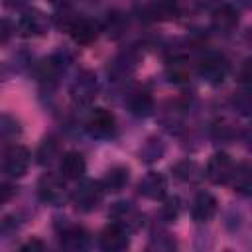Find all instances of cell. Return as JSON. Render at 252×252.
I'll return each instance as SVG.
<instances>
[{"label":"cell","instance_id":"obj_18","mask_svg":"<svg viewBox=\"0 0 252 252\" xmlns=\"http://www.w3.org/2000/svg\"><path fill=\"white\" fill-rule=\"evenodd\" d=\"M85 169H87V163L79 152H67L61 158L59 171L65 179H81L85 175Z\"/></svg>","mask_w":252,"mask_h":252},{"label":"cell","instance_id":"obj_17","mask_svg":"<svg viewBox=\"0 0 252 252\" xmlns=\"http://www.w3.org/2000/svg\"><path fill=\"white\" fill-rule=\"evenodd\" d=\"M59 240L61 246H65L67 250H83L89 244V236L81 226L63 222V226L59 228Z\"/></svg>","mask_w":252,"mask_h":252},{"label":"cell","instance_id":"obj_20","mask_svg":"<svg viewBox=\"0 0 252 252\" xmlns=\"http://www.w3.org/2000/svg\"><path fill=\"white\" fill-rule=\"evenodd\" d=\"M128 181H130V169L122 167V165H116V167L106 171V175L102 179V185H104L106 191L118 193V191H122L128 185Z\"/></svg>","mask_w":252,"mask_h":252},{"label":"cell","instance_id":"obj_2","mask_svg":"<svg viewBox=\"0 0 252 252\" xmlns=\"http://www.w3.org/2000/svg\"><path fill=\"white\" fill-rule=\"evenodd\" d=\"M69 94H71V100L77 106H89L98 94V79H96V75L93 71H89V69L79 71V75L73 79V83L69 87Z\"/></svg>","mask_w":252,"mask_h":252},{"label":"cell","instance_id":"obj_16","mask_svg":"<svg viewBox=\"0 0 252 252\" xmlns=\"http://www.w3.org/2000/svg\"><path fill=\"white\" fill-rule=\"evenodd\" d=\"M136 65H138V55H136L132 49L122 51V53H118V55L112 59V63L108 65V75H110L114 81H120V79L128 77V75H132V71L136 69Z\"/></svg>","mask_w":252,"mask_h":252},{"label":"cell","instance_id":"obj_3","mask_svg":"<svg viewBox=\"0 0 252 252\" xmlns=\"http://www.w3.org/2000/svg\"><path fill=\"white\" fill-rule=\"evenodd\" d=\"M37 195H39L41 203H45V205L59 207L61 203H65L69 193H67V185L63 181V175L45 173L37 181Z\"/></svg>","mask_w":252,"mask_h":252},{"label":"cell","instance_id":"obj_29","mask_svg":"<svg viewBox=\"0 0 252 252\" xmlns=\"http://www.w3.org/2000/svg\"><path fill=\"white\" fill-rule=\"evenodd\" d=\"M234 106L240 110V112H252V93L246 91V93H236L234 94Z\"/></svg>","mask_w":252,"mask_h":252},{"label":"cell","instance_id":"obj_32","mask_svg":"<svg viewBox=\"0 0 252 252\" xmlns=\"http://www.w3.org/2000/svg\"><path fill=\"white\" fill-rule=\"evenodd\" d=\"M20 248H22V250H32V252H33V250H43V248H45V244H43L41 240H35V238H33V240H30V242L22 244Z\"/></svg>","mask_w":252,"mask_h":252},{"label":"cell","instance_id":"obj_8","mask_svg":"<svg viewBox=\"0 0 252 252\" xmlns=\"http://www.w3.org/2000/svg\"><path fill=\"white\" fill-rule=\"evenodd\" d=\"M234 163L230 159L228 154L224 152H217L209 158L207 161V167H205V177L211 181V183H228L232 179V173H234Z\"/></svg>","mask_w":252,"mask_h":252},{"label":"cell","instance_id":"obj_10","mask_svg":"<svg viewBox=\"0 0 252 252\" xmlns=\"http://www.w3.org/2000/svg\"><path fill=\"white\" fill-rule=\"evenodd\" d=\"M65 28L67 32L71 33L73 41L79 43V45H87V43H93L96 37H98V32H100V26L91 20V18H81V16H75V18H69L65 22Z\"/></svg>","mask_w":252,"mask_h":252},{"label":"cell","instance_id":"obj_5","mask_svg":"<svg viewBox=\"0 0 252 252\" xmlns=\"http://www.w3.org/2000/svg\"><path fill=\"white\" fill-rule=\"evenodd\" d=\"M2 167H4V173L8 177H12V179L24 177L28 167H30V152H28V148H24L20 144H10L4 150Z\"/></svg>","mask_w":252,"mask_h":252},{"label":"cell","instance_id":"obj_14","mask_svg":"<svg viewBox=\"0 0 252 252\" xmlns=\"http://www.w3.org/2000/svg\"><path fill=\"white\" fill-rule=\"evenodd\" d=\"M65 67H67L65 55H63V53H53V55L45 57V59L39 63V67H37V77H39L41 81H45V83H55V81L61 77V73L65 71Z\"/></svg>","mask_w":252,"mask_h":252},{"label":"cell","instance_id":"obj_11","mask_svg":"<svg viewBox=\"0 0 252 252\" xmlns=\"http://www.w3.org/2000/svg\"><path fill=\"white\" fill-rule=\"evenodd\" d=\"M128 230H124L122 226H118L116 222H110L108 226L102 228V232L98 234V244L102 250L108 252H120L124 248H128L130 238H128Z\"/></svg>","mask_w":252,"mask_h":252},{"label":"cell","instance_id":"obj_30","mask_svg":"<svg viewBox=\"0 0 252 252\" xmlns=\"http://www.w3.org/2000/svg\"><path fill=\"white\" fill-rule=\"evenodd\" d=\"M179 209H181L179 199L177 197H167L165 199V205H163V217L167 220H175L177 215H179Z\"/></svg>","mask_w":252,"mask_h":252},{"label":"cell","instance_id":"obj_28","mask_svg":"<svg viewBox=\"0 0 252 252\" xmlns=\"http://www.w3.org/2000/svg\"><path fill=\"white\" fill-rule=\"evenodd\" d=\"M167 75H169L171 81H177V83H179V81H185L187 75H189L185 61H181V59H173V61H169V65H167Z\"/></svg>","mask_w":252,"mask_h":252},{"label":"cell","instance_id":"obj_4","mask_svg":"<svg viewBox=\"0 0 252 252\" xmlns=\"http://www.w3.org/2000/svg\"><path fill=\"white\" fill-rule=\"evenodd\" d=\"M230 71V63L224 55L220 53H207L201 61H199V75L205 83L209 85H219L226 79Z\"/></svg>","mask_w":252,"mask_h":252},{"label":"cell","instance_id":"obj_21","mask_svg":"<svg viewBox=\"0 0 252 252\" xmlns=\"http://www.w3.org/2000/svg\"><path fill=\"white\" fill-rule=\"evenodd\" d=\"M148 16L154 20H171L177 16V8L169 0H158L152 6H148Z\"/></svg>","mask_w":252,"mask_h":252},{"label":"cell","instance_id":"obj_1","mask_svg":"<svg viewBox=\"0 0 252 252\" xmlns=\"http://www.w3.org/2000/svg\"><path fill=\"white\" fill-rule=\"evenodd\" d=\"M106 189L102 185V181H94V179H83L79 181V185L73 189L71 193V201L79 211H94L104 197Z\"/></svg>","mask_w":252,"mask_h":252},{"label":"cell","instance_id":"obj_7","mask_svg":"<svg viewBox=\"0 0 252 252\" xmlns=\"http://www.w3.org/2000/svg\"><path fill=\"white\" fill-rule=\"evenodd\" d=\"M85 128L94 138H110L116 130L114 114L106 108H93L85 120Z\"/></svg>","mask_w":252,"mask_h":252},{"label":"cell","instance_id":"obj_31","mask_svg":"<svg viewBox=\"0 0 252 252\" xmlns=\"http://www.w3.org/2000/svg\"><path fill=\"white\" fill-rule=\"evenodd\" d=\"M238 77H240V81H242V83L252 85V59H246V61L242 63Z\"/></svg>","mask_w":252,"mask_h":252},{"label":"cell","instance_id":"obj_26","mask_svg":"<svg viewBox=\"0 0 252 252\" xmlns=\"http://www.w3.org/2000/svg\"><path fill=\"white\" fill-rule=\"evenodd\" d=\"M161 154H163V144H161V140L150 138V140L142 146V150H140V159H144V161H156V159L161 158Z\"/></svg>","mask_w":252,"mask_h":252},{"label":"cell","instance_id":"obj_25","mask_svg":"<svg viewBox=\"0 0 252 252\" xmlns=\"http://www.w3.org/2000/svg\"><path fill=\"white\" fill-rule=\"evenodd\" d=\"M230 183L242 193H252V169L250 167H236Z\"/></svg>","mask_w":252,"mask_h":252},{"label":"cell","instance_id":"obj_22","mask_svg":"<svg viewBox=\"0 0 252 252\" xmlns=\"http://www.w3.org/2000/svg\"><path fill=\"white\" fill-rule=\"evenodd\" d=\"M59 156V144L55 142V138H45L39 148H37V163L41 165H49L55 161V158Z\"/></svg>","mask_w":252,"mask_h":252},{"label":"cell","instance_id":"obj_15","mask_svg":"<svg viewBox=\"0 0 252 252\" xmlns=\"http://www.w3.org/2000/svg\"><path fill=\"white\" fill-rule=\"evenodd\" d=\"M126 106L128 110L138 116V118H146L154 112V98L148 91L144 89H134L128 96H126Z\"/></svg>","mask_w":252,"mask_h":252},{"label":"cell","instance_id":"obj_34","mask_svg":"<svg viewBox=\"0 0 252 252\" xmlns=\"http://www.w3.org/2000/svg\"><path fill=\"white\" fill-rule=\"evenodd\" d=\"M250 138H252V124H250Z\"/></svg>","mask_w":252,"mask_h":252},{"label":"cell","instance_id":"obj_24","mask_svg":"<svg viewBox=\"0 0 252 252\" xmlns=\"http://www.w3.org/2000/svg\"><path fill=\"white\" fill-rule=\"evenodd\" d=\"M173 175L179 181H195L199 177V165L191 159H183L173 165Z\"/></svg>","mask_w":252,"mask_h":252},{"label":"cell","instance_id":"obj_13","mask_svg":"<svg viewBox=\"0 0 252 252\" xmlns=\"http://www.w3.org/2000/svg\"><path fill=\"white\" fill-rule=\"evenodd\" d=\"M215 213H217V199L207 191L197 193L191 203V217L197 222H209L215 217Z\"/></svg>","mask_w":252,"mask_h":252},{"label":"cell","instance_id":"obj_12","mask_svg":"<svg viewBox=\"0 0 252 252\" xmlns=\"http://www.w3.org/2000/svg\"><path fill=\"white\" fill-rule=\"evenodd\" d=\"M138 191H140L142 197L152 199V201L163 199V197H165V191H167V179H165V175L159 173V171H150V173H146V175L140 179Z\"/></svg>","mask_w":252,"mask_h":252},{"label":"cell","instance_id":"obj_33","mask_svg":"<svg viewBox=\"0 0 252 252\" xmlns=\"http://www.w3.org/2000/svg\"><path fill=\"white\" fill-rule=\"evenodd\" d=\"M2 203H8L10 201V197H12V193H14V189L8 185V183H2Z\"/></svg>","mask_w":252,"mask_h":252},{"label":"cell","instance_id":"obj_6","mask_svg":"<svg viewBox=\"0 0 252 252\" xmlns=\"http://www.w3.org/2000/svg\"><path fill=\"white\" fill-rule=\"evenodd\" d=\"M108 217H110L112 222H116L118 226H122L128 232H134L144 224V215L138 211L136 205H132L128 201L114 203L110 207V211H108Z\"/></svg>","mask_w":252,"mask_h":252},{"label":"cell","instance_id":"obj_27","mask_svg":"<svg viewBox=\"0 0 252 252\" xmlns=\"http://www.w3.org/2000/svg\"><path fill=\"white\" fill-rule=\"evenodd\" d=\"M0 134H2L4 140H16V136L20 134V122L14 116H10V114H2Z\"/></svg>","mask_w":252,"mask_h":252},{"label":"cell","instance_id":"obj_9","mask_svg":"<svg viewBox=\"0 0 252 252\" xmlns=\"http://www.w3.org/2000/svg\"><path fill=\"white\" fill-rule=\"evenodd\" d=\"M49 28V20L43 12L32 8V10H26L18 24H16V33L22 35V37H39L47 32Z\"/></svg>","mask_w":252,"mask_h":252},{"label":"cell","instance_id":"obj_23","mask_svg":"<svg viewBox=\"0 0 252 252\" xmlns=\"http://www.w3.org/2000/svg\"><path fill=\"white\" fill-rule=\"evenodd\" d=\"M128 28V20L124 18V14L120 12H112L108 14L106 22H104V32L110 35V37H120Z\"/></svg>","mask_w":252,"mask_h":252},{"label":"cell","instance_id":"obj_19","mask_svg":"<svg viewBox=\"0 0 252 252\" xmlns=\"http://www.w3.org/2000/svg\"><path fill=\"white\" fill-rule=\"evenodd\" d=\"M213 26L220 32H230L236 24H238V10L230 4H220L213 10Z\"/></svg>","mask_w":252,"mask_h":252}]
</instances>
